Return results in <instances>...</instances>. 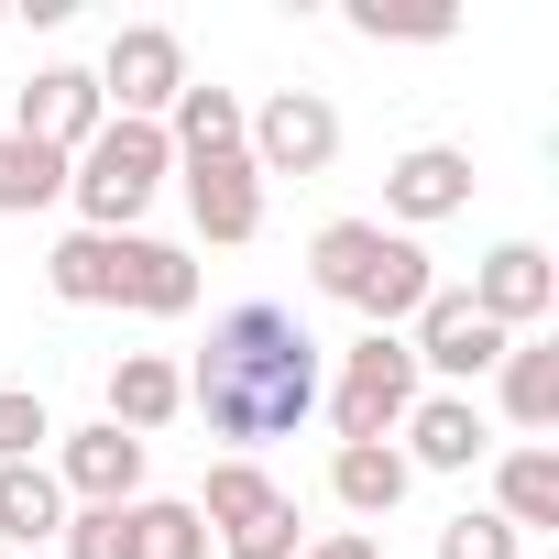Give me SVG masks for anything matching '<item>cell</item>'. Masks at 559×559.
<instances>
[{"instance_id": "15", "label": "cell", "mask_w": 559, "mask_h": 559, "mask_svg": "<svg viewBox=\"0 0 559 559\" xmlns=\"http://www.w3.org/2000/svg\"><path fill=\"white\" fill-rule=\"evenodd\" d=\"M176 417H187V373H176L165 352H121V362H110V428L154 439V428H176Z\"/></svg>"}, {"instance_id": "23", "label": "cell", "mask_w": 559, "mask_h": 559, "mask_svg": "<svg viewBox=\"0 0 559 559\" xmlns=\"http://www.w3.org/2000/svg\"><path fill=\"white\" fill-rule=\"evenodd\" d=\"M165 143H176V165H187V154H230V143H241V99L209 88V78H187L176 110H165Z\"/></svg>"}, {"instance_id": "8", "label": "cell", "mask_w": 559, "mask_h": 559, "mask_svg": "<svg viewBox=\"0 0 559 559\" xmlns=\"http://www.w3.org/2000/svg\"><path fill=\"white\" fill-rule=\"evenodd\" d=\"M406 352H417V373H439V395H461V384H483V373H493L515 341H504V330H493V319H483L461 286H439V297L406 319Z\"/></svg>"}, {"instance_id": "22", "label": "cell", "mask_w": 559, "mask_h": 559, "mask_svg": "<svg viewBox=\"0 0 559 559\" xmlns=\"http://www.w3.org/2000/svg\"><path fill=\"white\" fill-rule=\"evenodd\" d=\"M121 537H132V559H209V526H198L187 493H132L121 504Z\"/></svg>"}, {"instance_id": "21", "label": "cell", "mask_w": 559, "mask_h": 559, "mask_svg": "<svg viewBox=\"0 0 559 559\" xmlns=\"http://www.w3.org/2000/svg\"><path fill=\"white\" fill-rule=\"evenodd\" d=\"M493 384H504V417L537 439V428H559V341H515L504 362H493Z\"/></svg>"}, {"instance_id": "20", "label": "cell", "mask_w": 559, "mask_h": 559, "mask_svg": "<svg viewBox=\"0 0 559 559\" xmlns=\"http://www.w3.org/2000/svg\"><path fill=\"white\" fill-rule=\"evenodd\" d=\"M56 526H67L56 472H45V461H0V537H12V559H23V548H45Z\"/></svg>"}, {"instance_id": "19", "label": "cell", "mask_w": 559, "mask_h": 559, "mask_svg": "<svg viewBox=\"0 0 559 559\" xmlns=\"http://www.w3.org/2000/svg\"><path fill=\"white\" fill-rule=\"evenodd\" d=\"M406 483H417V472H406V450H395V439L330 450V493H341L352 515H395V504H406Z\"/></svg>"}, {"instance_id": "9", "label": "cell", "mask_w": 559, "mask_h": 559, "mask_svg": "<svg viewBox=\"0 0 559 559\" xmlns=\"http://www.w3.org/2000/svg\"><path fill=\"white\" fill-rule=\"evenodd\" d=\"M461 297H472L504 341H537V319L559 308V263H548L537 241H493V252L472 263V286H461Z\"/></svg>"}, {"instance_id": "12", "label": "cell", "mask_w": 559, "mask_h": 559, "mask_svg": "<svg viewBox=\"0 0 559 559\" xmlns=\"http://www.w3.org/2000/svg\"><path fill=\"white\" fill-rule=\"evenodd\" d=\"M176 176H187V219H198V241H219V252H230V241H252V230H263V176H252V154H241V143H230V154H187Z\"/></svg>"}, {"instance_id": "10", "label": "cell", "mask_w": 559, "mask_h": 559, "mask_svg": "<svg viewBox=\"0 0 559 559\" xmlns=\"http://www.w3.org/2000/svg\"><path fill=\"white\" fill-rule=\"evenodd\" d=\"M99 121H110V99H99V78H88V67H34V88L12 99V132H23V143H45V154H67V165L99 143Z\"/></svg>"}, {"instance_id": "27", "label": "cell", "mask_w": 559, "mask_h": 559, "mask_svg": "<svg viewBox=\"0 0 559 559\" xmlns=\"http://www.w3.org/2000/svg\"><path fill=\"white\" fill-rule=\"evenodd\" d=\"M56 537H67V559H132V537H121V504H78Z\"/></svg>"}, {"instance_id": "28", "label": "cell", "mask_w": 559, "mask_h": 559, "mask_svg": "<svg viewBox=\"0 0 559 559\" xmlns=\"http://www.w3.org/2000/svg\"><path fill=\"white\" fill-rule=\"evenodd\" d=\"M56 439V417H45V395H0V461H34Z\"/></svg>"}, {"instance_id": "2", "label": "cell", "mask_w": 559, "mask_h": 559, "mask_svg": "<svg viewBox=\"0 0 559 559\" xmlns=\"http://www.w3.org/2000/svg\"><path fill=\"white\" fill-rule=\"evenodd\" d=\"M308 274H319V297L362 308V330H406V319L439 297L428 252H417L406 230H384V219H330V230L308 241Z\"/></svg>"}, {"instance_id": "1", "label": "cell", "mask_w": 559, "mask_h": 559, "mask_svg": "<svg viewBox=\"0 0 559 559\" xmlns=\"http://www.w3.org/2000/svg\"><path fill=\"white\" fill-rule=\"evenodd\" d=\"M319 395H330V352L308 341L297 308H263L252 297V308L209 319V352L187 373V406L209 417V439H230V461H252L263 439H297L319 417Z\"/></svg>"}, {"instance_id": "30", "label": "cell", "mask_w": 559, "mask_h": 559, "mask_svg": "<svg viewBox=\"0 0 559 559\" xmlns=\"http://www.w3.org/2000/svg\"><path fill=\"white\" fill-rule=\"evenodd\" d=\"M526 559H548V548H526Z\"/></svg>"}, {"instance_id": "24", "label": "cell", "mask_w": 559, "mask_h": 559, "mask_svg": "<svg viewBox=\"0 0 559 559\" xmlns=\"http://www.w3.org/2000/svg\"><path fill=\"white\" fill-rule=\"evenodd\" d=\"M56 198H67V154L0 132V219H34V209H56Z\"/></svg>"}, {"instance_id": "16", "label": "cell", "mask_w": 559, "mask_h": 559, "mask_svg": "<svg viewBox=\"0 0 559 559\" xmlns=\"http://www.w3.org/2000/svg\"><path fill=\"white\" fill-rule=\"evenodd\" d=\"M121 308H143V319H187V308H198V263H187L176 241L121 230Z\"/></svg>"}, {"instance_id": "11", "label": "cell", "mask_w": 559, "mask_h": 559, "mask_svg": "<svg viewBox=\"0 0 559 559\" xmlns=\"http://www.w3.org/2000/svg\"><path fill=\"white\" fill-rule=\"evenodd\" d=\"M450 209H472V154L461 143H417V154H395L384 165V230H428V219H450Z\"/></svg>"}, {"instance_id": "26", "label": "cell", "mask_w": 559, "mask_h": 559, "mask_svg": "<svg viewBox=\"0 0 559 559\" xmlns=\"http://www.w3.org/2000/svg\"><path fill=\"white\" fill-rule=\"evenodd\" d=\"M352 34L362 45H439L450 12H384V0H352Z\"/></svg>"}, {"instance_id": "29", "label": "cell", "mask_w": 559, "mask_h": 559, "mask_svg": "<svg viewBox=\"0 0 559 559\" xmlns=\"http://www.w3.org/2000/svg\"><path fill=\"white\" fill-rule=\"evenodd\" d=\"M297 559H384V548H373V537H362V526H330V537H308V548H297Z\"/></svg>"}, {"instance_id": "14", "label": "cell", "mask_w": 559, "mask_h": 559, "mask_svg": "<svg viewBox=\"0 0 559 559\" xmlns=\"http://www.w3.org/2000/svg\"><path fill=\"white\" fill-rule=\"evenodd\" d=\"M395 439H406V472H472V461H493V428H483L472 395H417Z\"/></svg>"}, {"instance_id": "18", "label": "cell", "mask_w": 559, "mask_h": 559, "mask_svg": "<svg viewBox=\"0 0 559 559\" xmlns=\"http://www.w3.org/2000/svg\"><path fill=\"white\" fill-rule=\"evenodd\" d=\"M45 286L67 308H121V230H67L45 252Z\"/></svg>"}, {"instance_id": "3", "label": "cell", "mask_w": 559, "mask_h": 559, "mask_svg": "<svg viewBox=\"0 0 559 559\" xmlns=\"http://www.w3.org/2000/svg\"><path fill=\"white\" fill-rule=\"evenodd\" d=\"M176 176V143L165 121H99V143L67 165V198H78V230H132L154 209V187Z\"/></svg>"}, {"instance_id": "13", "label": "cell", "mask_w": 559, "mask_h": 559, "mask_svg": "<svg viewBox=\"0 0 559 559\" xmlns=\"http://www.w3.org/2000/svg\"><path fill=\"white\" fill-rule=\"evenodd\" d=\"M56 493L67 504H132L143 493V439L132 428H56Z\"/></svg>"}, {"instance_id": "17", "label": "cell", "mask_w": 559, "mask_h": 559, "mask_svg": "<svg viewBox=\"0 0 559 559\" xmlns=\"http://www.w3.org/2000/svg\"><path fill=\"white\" fill-rule=\"evenodd\" d=\"M493 515H504L515 537H548V526H559V450H548V439H526V450L493 461Z\"/></svg>"}, {"instance_id": "4", "label": "cell", "mask_w": 559, "mask_h": 559, "mask_svg": "<svg viewBox=\"0 0 559 559\" xmlns=\"http://www.w3.org/2000/svg\"><path fill=\"white\" fill-rule=\"evenodd\" d=\"M417 395H428V373H417L406 330H362V341L341 352V384H330V428H341V450H362V439H395Z\"/></svg>"}, {"instance_id": "5", "label": "cell", "mask_w": 559, "mask_h": 559, "mask_svg": "<svg viewBox=\"0 0 559 559\" xmlns=\"http://www.w3.org/2000/svg\"><path fill=\"white\" fill-rule=\"evenodd\" d=\"M198 526L230 548V559H297L308 537H297V493L274 483L263 461H209V483H198Z\"/></svg>"}, {"instance_id": "25", "label": "cell", "mask_w": 559, "mask_h": 559, "mask_svg": "<svg viewBox=\"0 0 559 559\" xmlns=\"http://www.w3.org/2000/svg\"><path fill=\"white\" fill-rule=\"evenodd\" d=\"M439 559H526V537H515L493 504H461V515L439 526Z\"/></svg>"}, {"instance_id": "31", "label": "cell", "mask_w": 559, "mask_h": 559, "mask_svg": "<svg viewBox=\"0 0 559 559\" xmlns=\"http://www.w3.org/2000/svg\"><path fill=\"white\" fill-rule=\"evenodd\" d=\"M0 559H12V548H0Z\"/></svg>"}, {"instance_id": "6", "label": "cell", "mask_w": 559, "mask_h": 559, "mask_svg": "<svg viewBox=\"0 0 559 559\" xmlns=\"http://www.w3.org/2000/svg\"><path fill=\"white\" fill-rule=\"evenodd\" d=\"M241 154H252V176H330L341 165V110L319 88H274L263 110H241Z\"/></svg>"}, {"instance_id": "7", "label": "cell", "mask_w": 559, "mask_h": 559, "mask_svg": "<svg viewBox=\"0 0 559 559\" xmlns=\"http://www.w3.org/2000/svg\"><path fill=\"white\" fill-rule=\"evenodd\" d=\"M88 78H99L110 121H165V110H176V88H187V45H176L165 23H121V34H110V56H99Z\"/></svg>"}]
</instances>
